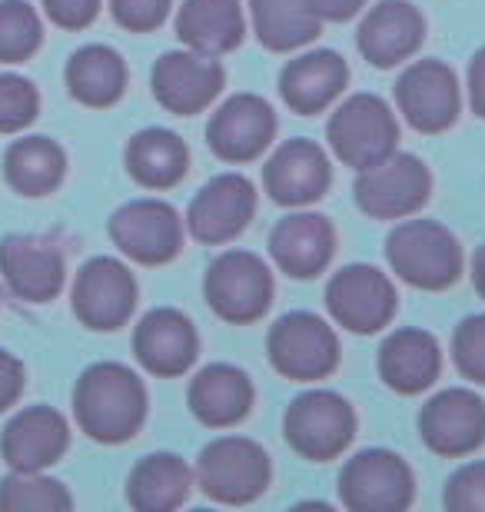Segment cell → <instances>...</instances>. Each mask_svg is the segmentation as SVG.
I'll use <instances>...</instances> for the list:
<instances>
[{"instance_id": "obj_19", "label": "cell", "mask_w": 485, "mask_h": 512, "mask_svg": "<svg viewBox=\"0 0 485 512\" xmlns=\"http://www.w3.org/2000/svg\"><path fill=\"white\" fill-rule=\"evenodd\" d=\"M200 336L193 320L177 306H157L133 330V356L147 373L173 380L196 363Z\"/></svg>"}, {"instance_id": "obj_13", "label": "cell", "mask_w": 485, "mask_h": 512, "mask_svg": "<svg viewBox=\"0 0 485 512\" xmlns=\"http://www.w3.org/2000/svg\"><path fill=\"white\" fill-rule=\"evenodd\" d=\"M110 240L123 256L143 266H163L183 247L180 213L167 200H130L110 217Z\"/></svg>"}, {"instance_id": "obj_20", "label": "cell", "mask_w": 485, "mask_h": 512, "mask_svg": "<svg viewBox=\"0 0 485 512\" xmlns=\"http://www.w3.org/2000/svg\"><path fill=\"white\" fill-rule=\"evenodd\" d=\"M0 273L10 293L27 303H50L64 290L67 263L54 240L34 233H10L0 240Z\"/></svg>"}, {"instance_id": "obj_26", "label": "cell", "mask_w": 485, "mask_h": 512, "mask_svg": "<svg viewBox=\"0 0 485 512\" xmlns=\"http://www.w3.org/2000/svg\"><path fill=\"white\" fill-rule=\"evenodd\" d=\"M253 380L233 363H210L190 380V413L210 429H230L243 423L253 409Z\"/></svg>"}, {"instance_id": "obj_39", "label": "cell", "mask_w": 485, "mask_h": 512, "mask_svg": "<svg viewBox=\"0 0 485 512\" xmlns=\"http://www.w3.org/2000/svg\"><path fill=\"white\" fill-rule=\"evenodd\" d=\"M44 14L64 30H84L97 20L100 0H40Z\"/></svg>"}, {"instance_id": "obj_40", "label": "cell", "mask_w": 485, "mask_h": 512, "mask_svg": "<svg viewBox=\"0 0 485 512\" xmlns=\"http://www.w3.org/2000/svg\"><path fill=\"white\" fill-rule=\"evenodd\" d=\"M24 393V363L14 353L0 350V413L10 409Z\"/></svg>"}, {"instance_id": "obj_18", "label": "cell", "mask_w": 485, "mask_h": 512, "mask_svg": "<svg viewBox=\"0 0 485 512\" xmlns=\"http://www.w3.org/2000/svg\"><path fill=\"white\" fill-rule=\"evenodd\" d=\"M329 183H333L329 153L316 140L296 137L280 143L263 167V187L270 193V200L290 210L323 200Z\"/></svg>"}, {"instance_id": "obj_2", "label": "cell", "mask_w": 485, "mask_h": 512, "mask_svg": "<svg viewBox=\"0 0 485 512\" xmlns=\"http://www.w3.org/2000/svg\"><path fill=\"white\" fill-rule=\"evenodd\" d=\"M386 260L402 283L416 290H449L462 280V243L439 220H402L386 240Z\"/></svg>"}, {"instance_id": "obj_11", "label": "cell", "mask_w": 485, "mask_h": 512, "mask_svg": "<svg viewBox=\"0 0 485 512\" xmlns=\"http://www.w3.org/2000/svg\"><path fill=\"white\" fill-rule=\"evenodd\" d=\"M396 107L412 130H449L462 114V90L456 70L436 57L409 64L396 80Z\"/></svg>"}, {"instance_id": "obj_16", "label": "cell", "mask_w": 485, "mask_h": 512, "mask_svg": "<svg viewBox=\"0 0 485 512\" xmlns=\"http://www.w3.org/2000/svg\"><path fill=\"white\" fill-rule=\"evenodd\" d=\"M419 433L436 456L459 459L476 453L485 443V399L462 386L442 389L422 406Z\"/></svg>"}, {"instance_id": "obj_1", "label": "cell", "mask_w": 485, "mask_h": 512, "mask_svg": "<svg viewBox=\"0 0 485 512\" xmlns=\"http://www.w3.org/2000/svg\"><path fill=\"white\" fill-rule=\"evenodd\" d=\"M77 426L103 446L127 443L147 419V386L130 366L94 363L74 386Z\"/></svg>"}, {"instance_id": "obj_25", "label": "cell", "mask_w": 485, "mask_h": 512, "mask_svg": "<svg viewBox=\"0 0 485 512\" xmlns=\"http://www.w3.org/2000/svg\"><path fill=\"white\" fill-rule=\"evenodd\" d=\"M349 84V67L336 50H309L293 57L280 74V97L293 114L313 117L333 104Z\"/></svg>"}, {"instance_id": "obj_30", "label": "cell", "mask_w": 485, "mask_h": 512, "mask_svg": "<svg viewBox=\"0 0 485 512\" xmlns=\"http://www.w3.org/2000/svg\"><path fill=\"white\" fill-rule=\"evenodd\" d=\"M253 34L273 54H290L319 37L323 17L313 0H250Z\"/></svg>"}, {"instance_id": "obj_3", "label": "cell", "mask_w": 485, "mask_h": 512, "mask_svg": "<svg viewBox=\"0 0 485 512\" xmlns=\"http://www.w3.org/2000/svg\"><path fill=\"white\" fill-rule=\"evenodd\" d=\"M270 479V453L250 436H220L206 443L196 459V486L223 506H246L260 499Z\"/></svg>"}, {"instance_id": "obj_15", "label": "cell", "mask_w": 485, "mask_h": 512, "mask_svg": "<svg viewBox=\"0 0 485 512\" xmlns=\"http://www.w3.org/2000/svg\"><path fill=\"white\" fill-rule=\"evenodd\" d=\"M276 140V110L260 94H233L213 110L206 143L223 163H250Z\"/></svg>"}, {"instance_id": "obj_10", "label": "cell", "mask_w": 485, "mask_h": 512, "mask_svg": "<svg viewBox=\"0 0 485 512\" xmlns=\"http://www.w3.org/2000/svg\"><path fill=\"white\" fill-rule=\"evenodd\" d=\"M326 310L349 333H379L396 316V286L373 263H349L329 276Z\"/></svg>"}, {"instance_id": "obj_14", "label": "cell", "mask_w": 485, "mask_h": 512, "mask_svg": "<svg viewBox=\"0 0 485 512\" xmlns=\"http://www.w3.org/2000/svg\"><path fill=\"white\" fill-rule=\"evenodd\" d=\"M226 84V74L220 67V60L200 50H170L153 64L150 74V90L157 97V104L163 110L177 117H193L203 114L206 107L220 97V90Z\"/></svg>"}, {"instance_id": "obj_31", "label": "cell", "mask_w": 485, "mask_h": 512, "mask_svg": "<svg viewBox=\"0 0 485 512\" xmlns=\"http://www.w3.org/2000/svg\"><path fill=\"white\" fill-rule=\"evenodd\" d=\"M67 90L84 107H113L127 90V64L107 44H87L67 60Z\"/></svg>"}, {"instance_id": "obj_7", "label": "cell", "mask_w": 485, "mask_h": 512, "mask_svg": "<svg viewBox=\"0 0 485 512\" xmlns=\"http://www.w3.org/2000/svg\"><path fill=\"white\" fill-rule=\"evenodd\" d=\"M356 173V207L373 220H406L432 197V170L416 153L392 150Z\"/></svg>"}, {"instance_id": "obj_42", "label": "cell", "mask_w": 485, "mask_h": 512, "mask_svg": "<svg viewBox=\"0 0 485 512\" xmlns=\"http://www.w3.org/2000/svg\"><path fill=\"white\" fill-rule=\"evenodd\" d=\"M323 24H343V20H353L359 10L366 7V0H313Z\"/></svg>"}, {"instance_id": "obj_12", "label": "cell", "mask_w": 485, "mask_h": 512, "mask_svg": "<svg viewBox=\"0 0 485 512\" xmlns=\"http://www.w3.org/2000/svg\"><path fill=\"white\" fill-rule=\"evenodd\" d=\"M70 300H74V316L87 330L113 333L137 310V276L113 256H94L80 266Z\"/></svg>"}, {"instance_id": "obj_33", "label": "cell", "mask_w": 485, "mask_h": 512, "mask_svg": "<svg viewBox=\"0 0 485 512\" xmlns=\"http://www.w3.org/2000/svg\"><path fill=\"white\" fill-rule=\"evenodd\" d=\"M74 506L67 486L40 473H10L0 483V509L7 512H64Z\"/></svg>"}, {"instance_id": "obj_17", "label": "cell", "mask_w": 485, "mask_h": 512, "mask_svg": "<svg viewBox=\"0 0 485 512\" xmlns=\"http://www.w3.org/2000/svg\"><path fill=\"white\" fill-rule=\"evenodd\" d=\"M256 213V187L243 173H220L196 193L187 207V227L206 247H223L250 227Z\"/></svg>"}, {"instance_id": "obj_32", "label": "cell", "mask_w": 485, "mask_h": 512, "mask_svg": "<svg viewBox=\"0 0 485 512\" xmlns=\"http://www.w3.org/2000/svg\"><path fill=\"white\" fill-rule=\"evenodd\" d=\"M67 153L50 137L14 140L4 153V177L20 197H47L64 183Z\"/></svg>"}, {"instance_id": "obj_36", "label": "cell", "mask_w": 485, "mask_h": 512, "mask_svg": "<svg viewBox=\"0 0 485 512\" xmlns=\"http://www.w3.org/2000/svg\"><path fill=\"white\" fill-rule=\"evenodd\" d=\"M452 360L466 380L485 386V313L466 316L452 333Z\"/></svg>"}, {"instance_id": "obj_34", "label": "cell", "mask_w": 485, "mask_h": 512, "mask_svg": "<svg viewBox=\"0 0 485 512\" xmlns=\"http://www.w3.org/2000/svg\"><path fill=\"white\" fill-rule=\"evenodd\" d=\"M44 24L27 0H0V64H24L37 54Z\"/></svg>"}, {"instance_id": "obj_29", "label": "cell", "mask_w": 485, "mask_h": 512, "mask_svg": "<svg viewBox=\"0 0 485 512\" xmlns=\"http://www.w3.org/2000/svg\"><path fill=\"white\" fill-rule=\"evenodd\" d=\"M193 489V469L177 453L143 456L127 479V499L140 512H173L187 503Z\"/></svg>"}, {"instance_id": "obj_24", "label": "cell", "mask_w": 485, "mask_h": 512, "mask_svg": "<svg viewBox=\"0 0 485 512\" xmlns=\"http://www.w3.org/2000/svg\"><path fill=\"white\" fill-rule=\"evenodd\" d=\"M376 366L392 393H402V396L426 393V389L439 380V370H442L439 340L426 330H416V326L392 330L383 340V346H379Z\"/></svg>"}, {"instance_id": "obj_37", "label": "cell", "mask_w": 485, "mask_h": 512, "mask_svg": "<svg viewBox=\"0 0 485 512\" xmlns=\"http://www.w3.org/2000/svg\"><path fill=\"white\" fill-rule=\"evenodd\" d=\"M442 503L449 512H485V459L466 463L449 476Z\"/></svg>"}, {"instance_id": "obj_4", "label": "cell", "mask_w": 485, "mask_h": 512, "mask_svg": "<svg viewBox=\"0 0 485 512\" xmlns=\"http://www.w3.org/2000/svg\"><path fill=\"white\" fill-rule=\"evenodd\" d=\"M286 443L309 463H329L349 449L356 436V409L333 389H306L283 416Z\"/></svg>"}, {"instance_id": "obj_21", "label": "cell", "mask_w": 485, "mask_h": 512, "mask_svg": "<svg viewBox=\"0 0 485 512\" xmlns=\"http://www.w3.org/2000/svg\"><path fill=\"white\" fill-rule=\"evenodd\" d=\"M422 40H426V17L409 0H379L366 10L356 30L359 54L379 70L406 64L422 47Z\"/></svg>"}, {"instance_id": "obj_43", "label": "cell", "mask_w": 485, "mask_h": 512, "mask_svg": "<svg viewBox=\"0 0 485 512\" xmlns=\"http://www.w3.org/2000/svg\"><path fill=\"white\" fill-rule=\"evenodd\" d=\"M472 286H476V293L485 300V243L472 256Z\"/></svg>"}, {"instance_id": "obj_9", "label": "cell", "mask_w": 485, "mask_h": 512, "mask_svg": "<svg viewBox=\"0 0 485 512\" xmlns=\"http://www.w3.org/2000/svg\"><path fill=\"white\" fill-rule=\"evenodd\" d=\"M416 496V476L392 449H363L339 473V499L356 512H402Z\"/></svg>"}, {"instance_id": "obj_5", "label": "cell", "mask_w": 485, "mask_h": 512, "mask_svg": "<svg viewBox=\"0 0 485 512\" xmlns=\"http://www.w3.org/2000/svg\"><path fill=\"white\" fill-rule=\"evenodd\" d=\"M266 356L283 380L319 383L339 366V336L323 316L293 310L270 326Z\"/></svg>"}, {"instance_id": "obj_35", "label": "cell", "mask_w": 485, "mask_h": 512, "mask_svg": "<svg viewBox=\"0 0 485 512\" xmlns=\"http://www.w3.org/2000/svg\"><path fill=\"white\" fill-rule=\"evenodd\" d=\"M40 110V94L27 77L0 74V133H17L34 124Z\"/></svg>"}, {"instance_id": "obj_27", "label": "cell", "mask_w": 485, "mask_h": 512, "mask_svg": "<svg viewBox=\"0 0 485 512\" xmlns=\"http://www.w3.org/2000/svg\"><path fill=\"white\" fill-rule=\"evenodd\" d=\"M177 37L183 47L220 57L243 44L246 17L240 0H183L177 10Z\"/></svg>"}, {"instance_id": "obj_23", "label": "cell", "mask_w": 485, "mask_h": 512, "mask_svg": "<svg viewBox=\"0 0 485 512\" xmlns=\"http://www.w3.org/2000/svg\"><path fill=\"white\" fill-rule=\"evenodd\" d=\"M336 253V230L323 213L303 210L286 213L270 230V256L276 270L293 280H313Z\"/></svg>"}, {"instance_id": "obj_6", "label": "cell", "mask_w": 485, "mask_h": 512, "mask_svg": "<svg viewBox=\"0 0 485 512\" xmlns=\"http://www.w3.org/2000/svg\"><path fill=\"white\" fill-rule=\"evenodd\" d=\"M203 296L223 323H256L273 306V270L250 250H226L206 270Z\"/></svg>"}, {"instance_id": "obj_8", "label": "cell", "mask_w": 485, "mask_h": 512, "mask_svg": "<svg viewBox=\"0 0 485 512\" xmlns=\"http://www.w3.org/2000/svg\"><path fill=\"white\" fill-rule=\"evenodd\" d=\"M326 140L346 167L363 170L399 147V120L383 97L353 94L333 110Z\"/></svg>"}, {"instance_id": "obj_38", "label": "cell", "mask_w": 485, "mask_h": 512, "mask_svg": "<svg viewBox=\"0 0 485 512\" xmlns=\"http://www.w3.org/2000/svg\"><path fill=\"white\" fill-rule=\"evenodd\" d=\"M173 0H110L113 20L130 34H150L170 17Z\"/></svg>"}, {"instance_id": "obj_22", "label": "cell", "mask_w": 485, "mask_h": 512, "mask_svg": "<svg viewBox=\"0 0 485 512\" xmlns=\"http://www.w3.org/2000/svg\"><path fill=\"white\" fill-rule=\"evenodd\" d=\"M70 446V426L54 406H27L0 433V456L17 473H44Z\"/></svg>"}, {"instance_id": "obj_41", "label": "cell", "mask_w": 485, "mask_h": 512, "mask_svg": "<svg viewBox=\"0 0 485 512\" xmlns=\"http://www.w3.org/2000/svg\"><path fill=\"white\" fill-rule=\"evenodd\" d=\"M466 84H469V104H472V110H476V114L485 120V47L476 50V57H472Z\"/></svg>"}, {"instance_id": "obj_28", "label": "cell", "mask_w": 485, "mask_h": 512, "mask_svg": "<svg viewBox=\"0 0 485 512\" xmlns=\"http://www.w3.org/2000/svg\"><path fill=\"white\" fill-rule=\"evenodd\" d=\"M127 173L147 190H170L187 177L190 150L180 133L167 127H147L127 143Z\"/></svg>"}]
</instances>
